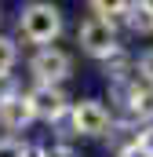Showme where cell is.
<instances>
[{
  "label": "cell",
  "mask_w": 153,
  "mask_h": 157,
  "mask_svg": "<svg viewBox=\"0 0 153 157\" xmlns=\"http://www.w3.org/2000/svg\"><path fill=\"white\" fill-rule=\"evenodd\" d=\"M62 33H66V11L51 0H29L15 15V40L33 44V51L58 44Z\"/></svg>",
  "instance_id": "obj_1"
},
{
  "label": "cell",
  "mask_w": 153,
  "mask_h": 157,
  "mask_svg": "<svg viewBox=\"0 0 153 157\" xmlns=\"http://www.w3.org/2000/svg\"><path fill=\"white\" fill-rule=\"evenodd\" d=\"M113 110L106 106V99H99V95H80V99H73V106H69V117L62 121L58 128V135L55 139H69V143H76V139H106L110 135V128H113Z\"/></svg>",
  "instance_id": "obj_2"
},
{
  "label": "cell",
  "mask_w": 153,
  "mask_h": 157,
  "mask_svg": "<svg viewBox=\"0 0 153 157\" xmlns=\"http://www.w3.org/2000/svg\"><path fill=\"white\" fill-rule=\"evenodd\" d=\"M73 51L51 44V48H37L26 59V77L29 84H51V88H66V80H73Z\"/></svg>",
  "instance_id": "obj_3"
},
{
  "label": "cell",
  "mask_w": 153,
  "mask_h": 157,
  "mask_svg": "<svg viewBox=\"0 0 153 157\" xmlns=\"http://www.w3.org/2000/svg\"><path fill=\"white\" fill-rule=\"evenodd\" d=\"M76 48L88 55V59H95L99 66L102 62H110L113 55L124 51V40L117 29H110L106 22H99V18H91V15H84L80 22H76Z\"/></svg>",
  "instance_id": "obj_4"
},
{
  "label": "cell",
  "mask_w": 153,
  "mask_h": 157,
  "mask_svg": "<svg viewBox=\"0 0 153 157\" xmlns=\"http://www.w3.org/2000/svg\"><path fill=\"white\" fill-rule=\"evenodd\" d=\"M26 102H29V110H33L37 124L58 128L62 121L69 117L73 95H69L66 88H51V84H26Z\"/></svg>",
  "instance_id": "obj_5"
},
{
  "label": "cell",
  "mask_w": 153,
  "mask_h": 157,
  "mask_svg": "<svg viewBox=\"0 0 153 157\" xmlns=\"http://www.w3.org/2000/svg\"><path fill=\"white\" fill-rule=\"evenodd\" d=\"M33 124H37V117H33V110H29V102H26V91L0 102V135L26 139V132H29Z\"/></svg>",
  "instance_id": "obj_6"
},
{
  "label": "cell",
  "mask_w": 153,
  "mask_h": 157,
  "mask_svg": "<svg viewBox=\"0 0 153 157\" xmlns=\"http://www.w3.org/2000/svg\"><path fill=\"white\" fill-rule=\"evenodd\" d=\"M124 29L139 40L153 37V0H128V18H124Z\"/></svg>",
  "instance_id": "obj_7"
},
{
  "label": "cell",
  "mask_w": 153,
  "mask_h": 157,
  "mask_svg": "<svg viewBox=\"0 0 153 157\" xmlns=\"http://www.w3.org/2000/svg\"><path fill=\"white\" fill-rule=\"evenodd\" d=\"M88 15L120 33L124 29V18H128V0H88Z\"/></svg>",
  "instance_id": "obj_8"
},
{
  "label": "cell",
  "mask_w": 153,
  "mask_h": 157,
  "mask_svg": "<svg viewBox=\"0 0 153 157\" xmlns=\"http://www.w3.org/2000/svg\"><path fill=\"white\" fill-rule=\"evenodd\" d=\"M102 143H106L110 157L120 154V150H131V146H139V124H131V121L117 117V121H113V128H110V135H106Z\"/></svg>",
  "instance_id": "obj_9"
},
{
  "label": "cell",
  "mask_w": 153,
  "mask_h": 157,
  "mask_svg": "<svg viewBox=\"0 0 153 157\" xmlns=\"http://www.w3.org/2000/svg\"><path fill=\"white\" fill-rule=\"evenodd\" d=\"M18 66V40L11 33H0V73H15Z\"/></svg>",
  "instance_id": "obj_10"
},
{
  "label": "cell",
  "mask_w": 153,
  "mask_h": 157,
  "mask_svg": "<svg viewBox=\"0 0 153 157\" xmlns=\"http://www.w3.org/2000/svg\"><path fill=\"white\" fill-rule=\"evenodd\" d=\"M40 157H80V150L69 139H40Z\"/></svg>",
  "instance_id": "obj_11"
},
{
  "label": "cell",
  "mask_w": 153,
  "mask_h": 157,
  "mask_svg": "<svg viewBox=\"0 0 153 157\" xmlns=\"http://www.w3.org/2000/svg\"><path fill=\"white\" fill-rule=\"evenodd\" d=\"M135 77L142 80V84H153V44L135 55Z\"/></svg>",
  "instance_id": "obj_12"
},
{
  "label": "cell",
  "mask_w": 153,
  "mask_h": 157,
  "mask_svg": "<svg viewBox=\"0 0 153 157\" xmlns=\"http://www.w3.org/2000/svg\"><path fill=\"white\" fill-rule=\"evenodd\" d=\"M26 91V84L18 73H0V102L4 99H15V95H22Z\"/></svg>",
  "instance_id": "obj_13"
},
{
  "label": "cell",
  "mask_w": 153,
  "mask_h": 157,
  "mask_svg": "<svg viewBox=\"0 0 153 157\" xmlns=\"http://www.w3.org/2000/svg\"><path fill=\"white\" fill-rule=\"evenodd\" d=\"M29 150V139H11V135H0V157H26Z\"/></svg>",
  "instance_id": "obj_14"
},
{
  "label": "cell",
  "mask_w": 153,
  "mask_h": 157,
  "mask_svg": "<svg viewBox=\"0 0 153 157\" xmlns=\"http://www.w3.org/2000/svg\"><path fill=\"white\" fill-rule=\"evenodd\" d=\"M139 150H142L146 157H153V124L139 128Z\"/></svg>",
  "instance_id": "obj_15"
},
{
  "label": "cell",
  "mask_w": 153,
  "mask_h": 157,
  "mask_svg": "<svg viewBox=\"0 0 153 157\" xmlns=\"http://www.w3.org/2000/svg\"><path fill=\"white\" fill-rule=\"evenodd\" d=\"M113 157H146L139 146H131V150H120V154H113Z\"/></svg>",
  "instance_id": "obj_16"
},
{
  "label": "cell",
  "mask_w": 153,
  "mask_h": 157,
  "mask_svg": "<svg viewBox=\"0 0 153 157\" xmlns=\"http://www.w3.org/2000/svg\"><path fill=\"white\" fill-rule=\"evenodd\" d=\"M0 26H4V4H0Z\"/></svg>",
  "instance_id": "obj_17"
}]
</instances>
